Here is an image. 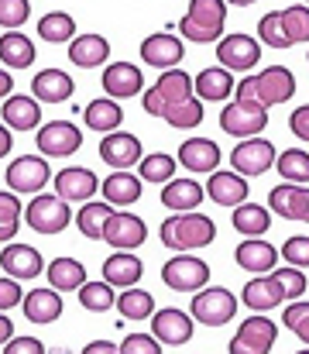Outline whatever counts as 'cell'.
<instances>
[{"label": "cell", "mask_w": 309, "mask_h": 354, "mask_svg": "<svg viewBox=\"0 0 309 354\" xmlns=\"http://www.w3.org/2000/svg\"><path fill=\"white\" fill-rule=\"evenodd\" d=\"M124 354H162V341L155 334H127L120 341Z\"/></svg>", "instance_id": "51"}, {"label": "cell", "mask_w": 309, "mask_h": 354, "mask_svg": "<svg viewBox=\"0 0 309 354\" xmlns=\"http://www.w3.org/2000/svg\"><path fill=\"white\" fill-rule=\"evenodd\" d=\"M234 73L223 69V66H213V69H203L196 80H193V97L203 100V104H223L234 90Z\"/></svg>", "instance_id": "30"}, {"label": "cell", "mask_w": 309, "mask_h": 354, "mask_svg": "<svg viewBox=\"0 0 309 354\" xmlns=\"http://www.w3.org/2000/svg\"><path fill=\"white\" fill-rule=\"evenodd\" d=\"M306 59H309V55H306Z\"/></svg>", "instance_id": "61"}, {"label": "cell", "mask_w": 309, "mask_h": 354, "mask_svg": "<svg viewBox=\"0 0 309 354\" xmlns=\"http://www.w3.org/2000/svg\"><path fill=\"white\" fill-rule=\"evenodd\" d=\"M203 100H196V97H189V100H182V104H176L172 111H165L162 118L169 127H176V131H193V127H200L203 124Z\"/></svg>", "instance_id": "44"}, {"label": "cell", "mask_w": 309, "mask_h": 354, "mask_svg": "<svg viewBox=\"0 0 309 354\" xmlns=\"http://www.w3.org/2000/svg\"><path fill=\"white\" fill-rule=\"evenodd\" d=\"M275 337H279L275 324H272L268 317L254 313V317H247V320L241 324V330L230 337V354H268L275 348Z\"/></svg>", "instance_id": "13"}, {"label": "cell", "mask_w": 309, "mask_h": 354, "mask_svg": "<svg viewBox=\"0 0 309 354\" xmlns=\"http://www.w3.org/2000/svg\"><path fill=\"white\" fill-rule=\"evenodd\" d=\"M220 145L216 141H209V138H186L182 145H179V165L182 169H189V172H213L216 165H220Z\"/></svg>", "instance_id": "26"}, {"label": "cell", "mask_w": 309, "mask_h": 354, "mask_svg": "<svg viewBox=\"0 0 309 354\" xmlns=\"http://www.w3.org/2000/svg\"><path fill=\"white\" fill-rule=\"evenodd\" d=\"M38 38L48 41V45H66L76 38V21L73 14L66 10H52V14H41L38 17Z\"/></svg>", "instance_id": "38"}, {"label": "cell", "mask_w": 309, "mask_h": 354, "mask_svg": "<svg viewBox=\"0 0 309 354\" xmlns=\"http://www.w3.org/2000/svg\"><path fill=\"white\" fill-rule=\"evenodd\" d=\"M162 282L172 289V292H196L209 282V265L203 258L189 254V251H179L176 258H169L162 265Z\"/></svg>", "instance_id": "7"}, {"label": "cell", "mask_w": 309, "mask_h": 354, "mask_svg": "<svg viewBox=\"0 0 309 354\" xmlns=\"http://www.w3.org/2000/svg\"><path fill=\"white\" fill-rule=\"evenodd\" d=\"M292 93H296V76L285 66H268L258 76H244L241 83H234V97L251 100L258 107H279L292 100Z\"/></svg>", "instance_id": "1"}, {"label": "cell", "mask_w": 309, "mask_h": 354, "mask_svg": "<svg viewBox=\"0 0 309 354\" xmlns=\"http://www.w3.org/2000/svg\"><path fill=\"white\" fill-rule=\"evenodd\" d=\"M14 93V80H10V73L7 69H0V100L3 97H10Z\"/></svg>", "instance_id": "59"}, {"label": "cell", "mask_w": 309, "mask_h": 354, "mask_svg": "<svg viewBox=\"0 0 309 354\" xmlns=\"http://www.w3.org/2000/svg\"><path fill=\"white\" fill-rule=\"evenodd\" d=\"M10 145H14L10 127H7V124H0V158H7V155H10Z\"/></svg>", "instance_id": "58"}, {"label": "cell", "mask_w": 309, "mask_h": 354, "mask_svg": "<svg viewBox=\"0 0 309 354\" xmlns=\"http://www.w3.org/2000/svg\"><path fill=\"white\" fill-rule=\"evenodd\" d=\"M0 268H3L10 279L24 282V279H38V275L45 272V258H41L31 244H10V241H7V248L0 251Z\"/></svg>", "instance_id": "18"}, {"label": "cell", "mask_w": 309, "mask_h": 354, "mask_svg": "<svg viewBox=\"0 0 309 354\" xmlns=\"http://www.w3.org/2000/svg\"><path fill=\"white\" fill-rule=\"evenodd\" d=\"M206 189L196 183V179H169L165 189H162V207L172 210V214H182V210H196L203 203Z\"/></svg>", "instance_id": "33"}, {"label": "cell", "mask_w": 309, "mask_h": 354, "mask_svg": "<svg viewBox=\"0 0 309 354\" xmlns=\"http://www.w3.org/2000/svg\"><path fill=\"white\" fill-rule=\"evenodd\" d=\"M268 210L279 214L282 221L309 224V189L303 183H282L268 193Z\"/></svg>", "instance_id": "16"}, {"label": "cell", "mask_w": 309, "mask_h": 354, "mask_svg": "<svg viewBox=\"0 0 309 354\" xmlns=\"http://www.w3.org/2000/svg\"><path fill=\"white\" fill-rule=\"evenodd\" d=\"M141 186H144L141 176H134V172H127V169L110 172L100 183L103 200H106L110 207H131V203H138V200H141Z\"/></svg>", "instance_id": "31"}, {"label": "cell", "mask_w": 309, "mask_h": 354, "mask_svg": "<svg viewBox=\"0 0 309 354\" xmlns=\"http://www.w3.org/2000/svg\"><path fill=\"white\" fill-rule=\"evenodd\" d=\"M83 351L86 354H117L120 351V344H110V341H90Z\"/></svg>", "instance_id": "56"}, {"label": "cell", "mask_w": 309, "mask_h": 354, "mask_svg": "<svg viewBox=\"0 0 309 354\" xmlns=\"http://www.w3.org/2000/svg\"><path fill=\"white\" fill-rule=\"evenodd\" d=\"M241 303H244V306H251L254 313H265V310L282 306V303H285V292H282V286H279V279H275V275H265V272H261L258 279H251V282L244 286Z\"/></svg>", "instance_id": "29"}, {"label": "cell", "mask_w": 309, "mask_h": 354, "mask_svg": "<svg viewBox=\"0 0 309 354\" xmlns=\"http://www.w3.org/2000/svg\"><path fill=\"white\" fill-rule=\"evenodd\" d=\"M151 334L162 341V348H182V344L193 341V317L176 310V306L155 310L151 313Z\"/></svg>", "instance_id": "14"}, {"label": "cell", "mask_w": 309, "mask_h": 354, "mask_svg": "<svg viewBox=\"0 0 309 354\" xmlns=\"http://www.w3.org/2000/svg\"><path fill=\"white\" fill-rule=\"evenodd\" d=\"M38 151L45 158H66V155H76L79 145H83V134L73 120H48L38 127Z\"/></svg>", "instance_id": "11"}, {"label": "cell", "mask_w": 309, "mask_h": 354, "mask_svg": "<svg viewBox=\"0 0 309 354\" xmlns=\"http://www.w3.org/2000/svg\"><path fill=\"white\" fill-rule=\"evenodd\" d=\"M48 179H52V169L45 155H17L7 165V189L14 193H41Z\"/></svg>", "instance_id": "12"}, {"label": "cell", "mask_w": 309, "mask_h": 354, "mask_svg": "<svg viewBox=\"0 0 309 354\" xmlns=\"http://www.w3.org/2000/svg\"><path fill=\"white\" fill-rule=\"evenodd\" d=\"M113 214V207L103 200V203H83V210H79V217H76V227H79V234L90 237V241H103V224H106V217Z\"/></svg>", "instance_id": "42"}, {"label": "cell", "mask_w": 309, "mask_h": 354, "mask_svg": "<svg viewBox=\"0 0 309 354\" xmlns=\"http://www.w3.org/2000/svg\"><path fill=\"white\" fill-rule=\"evenodd\" d=\"M272 169H279V176H282V183H309V151L303 148H285L282 155H275V165Z\"/></svg>", "instance_id": "40"}, {"label": "cell", "mask_w": 309, "mask_h": 354, "mask_svg": "<svg viewBox=\"0 0 309 354\" xmlns=\"http://www.w3.org/2000/svg\"><path fill=\"white\" fill-rule=\"evenodd\" d=\"M272 275L279 279V286H282V292H285V303H289V299H299V296L309 289V279L303 275V268H296V265L272 268Z\"/></svg>", "instance_id": "48"}, {"label": "cell", "mask_w": 309, "mask_h": 354, "mask_svg": "<svg viewBox=\"0 0 309 354\" xmlns=\"http://www.w3.org/2000/svg\"><path fill=\"white\" fill-rule=\"evenodd\" d=\"M28 227L38 234H62L73 221L69 200H62L59 193H35V200L24 207Z\"/></svg>", "instance_id": "6"}, {"label": "cell", "mask_w": 309, "mask_h": 354, "mask_svg": "<svg viewBox=\"0 0 309 354\" xmlns=\"http://www.w3.org/2000/svg\"><path fill=\"white\" fill-rule=\"evenodd\" d=\"M113 306L120 310V320H148L155 313V296L148 289L127 286L120 289V299H113Z\"/></svg>", "instance_id": "39"}, {"label": "cell", "mask_w": 309, "mask_h": 354, "mask_svg": "<svg viewBox=\"0 0 309 354\" xmlns=\"http://www.w3.org/2000/svg\"><path fill=\"white\" fill-rule=\"evenodd\" d=\"M230 224H234V231L244 237H261L268 227H272V217H268V210L265 207H258V203H237L234 207V217H230Z\"/></svg>", "instance_id": "37"}, {"label": "cell", "mask_w": 309, "mask_h": 354, "mask_svg": "<svg viewBox=\"0 0 309 354\" xmlns=\"http://www.w3.org/2000/svg\"><path fill=\"white\" fill-rule=\"evenodd\" d=\"M138 176H141V183H151V186H165L172 176H176V158L172 155H165V151H151V155H141V162H138Z\"/></svg>", "instance_id": "41"}, {"label": "cell", "mask_w": 309, "mask_h": 354, "mask_svg": "<svg viewBox=\"0 0 309 354\" xmlns=\"http://www.w3.org/2000/svg\"><path fill=\"white\" fill-rule=\"evenodd\" d=\"M110 59V41L103 35H76L69 41V62L79 66V69H97V66H106Z\"/></svg>", "instance_id": "32"}, {"label": "cell", "mask_w": 309, "mask_h": 354, "mask_svg": "<svg viewBox=\"0 0 309 354\" xmlns=\"http://www.w3.org/2000/svg\"><path fill=\"white\" fill-rule=\"evenodd\" d=\"M282 320H285V327H289L303 344H309V303H292V299H289Z\"/></svg>", "instance_id": "50"}, {"label": "cell", "mask_w": 309, "mask_h": 354, "mask_svg": "<svg viewBox=\"0 0 309 354\" xmlns=\"http://www.w3.org/2000/svg\"><path fill=\"white\" fill-rule=\"evenodd\" d=\"M103 282H110L113 289H127V286H138L141 275H144V265L134 251H113L106 261H103Z\"/></svg>", "instance_id": "27"}, {"label": "cell", "mask_w": 309, "mask_h": 354, "mask_svg": "<svg viewBox=\"0 0 309 354\" xmlns=\"http://www.w3.org/2000/svg\"><path fill=\"white\" fill-rule=\"evenodd\" d=\"M76 93V80L66 69H41L31 80V97L38 104H66Z\"/></svg>", "instance_id": "20"}, {"label": "cell", "mask_w": 309, "mask_h": 354, "mask_svg": "<svg viewBox=\"0 0 309 354\" xmlns=\"http://www.w3.org/2000/svg\"><path fill=\"white\" fill-rule=\"evenodd\" d=\"M10 337H14V324H10V317H7V313L0 310V348H3V344H7Z\"/></svg>", "instance_id": "57"}, {"label": "cell", "mask_w": 309, "mask_h": 354, "mask_svg": "<svg viewBox=\"0 0 309 354\" xmlns=\"http://www.w3.org/2000/svg\"><path fill=\"white\" fill-rule=\"evenodd\" d=\"M0 62L7 69H28L35 62V41L21 31H7L0 38Z\"/></svg>", "instance_id": "35"}, {"label": "cell", "mask_w": 309, "mask_h": 354, "mask_svg": "<svg viewBox=\"0 0 309 354\" xmlns=\"http://www.w3.org/2000/svg\"><path fill=\"white\" fill-rule=\"evenodd\" d=\"M21 214H24V207H21L17 193H14V189L0 193V244L14 241L17 227H21Z\"/></svg>", "instance_id": "45"}, {"label": "cell", "mask_w": 309, "mask_h": 354, "mask_svg": "<svg viewBox=\"0 0 309 354\" xmlns=\"http://www.w3.org/2000/svg\"><path fill=\"white\" fill-rule=\"evenodd\" d=\"M247 179L244 176H237L234 169L230 172H209V179H206V196L216 203V207H237V203H244L247 200Z\"/></svg>", "instance_id": "24"}, {"label": "cell", "mask_w": 309, "mask_h": 354, "mask_svg": "<svg viewBox=\"0 0 309 354\" xmlns=\"http://www.w3.org/2000/svg\"><path fill=\"white\" fill-rule=\"evenodd\" d=\"M21 306H24V317H28V324H35V327H45V324H55L59 317H62V296H59V289H31L24 299H21Z\"/></svg>", "instance_id": "25"}, {"label": "cell", "mask_w": 309, "mask_h": 354, "mask_svg": "<svg viewBox=\"0 0 309 354\" xmlns=\"http://www.w3.org/2000/svg\"><path fill=\"white\" fill-rule=\"evenodd\" d=\"M52 183H55V193H59L62 200H69V203H86V200L100 189V179H97L90 169H79V165L62 169L59 176H52Z\"/></svg>", "instance_id": "21"}, {"label": "cell", "mask_w": 309, "mask_h": 354, "mask_svg": "<svg viewBox=\"0 0 309 354\" xmlns=\"http://www.w3.org/2000/svg\"><path fill=\"white\" fill-rule=\"evenodd\" d=\"M120 120H124V111H120V104L110 100V97H106V100H93V104L83 107V124H86L90 131H97V134L117 131Z\"/></svg>", "instance_id": "36"}, {"label": "cell", "mask_w": 309, "mask_h": 354, "mask_svg": "<svg viewBox=\"0 0 309 354\" xmlns=\"http://www.w3.org/2000/svg\"><path fill=\"white\" fill-rule=\"evenodd\" d=\"M258 41L261 45H268V48H292V41L285 38V31H282V17H279V10H272V14H265L261 21H258Z\"/></svg>", "instance_id": "47"}, {"label": "cell", "mask_w": 309, "mask_h": 354, "mask_svg": "<svg viewBox=\"0 0 309 354\" xmlns=\"http://www.w3.org/2000/svg\"><path fill=\"white\" fill-rule=\"evenodd\" d=\"M223 24H227V3L223 0H189V10L179 21V35L186 41L209 45V41L223 38Z\"/></svg>", "instance_id": "3"}, {"label": "cell", "mask_w": 309, "mask_h": 354, "mask_svg": "<svg viewBox=\"0 0 309 354\" xmlns=\"http://www.w3.org/2000/svg\"><path fill=\"white\" fill-rule=\"evenodd\" d=\"M237 296L223 286H203L193 292V303H189V317L193 324H203V327H223L234 320L237 313Z\"/></svg>", "instance_id": "5"}, {"label": "cell", "mask_w": 309, "mask_h": 354, "mask_svg": "<svg viewBox=\"0 0 309 354\" xmlns=\"http://www.w3.org/2000/svg\"><path fill=\"white\" fill-rule=\"evenodd\" d=\"M306 3H309V0H306Z\"/></svg>", "instance_id": "62"}, {"label": "cell", "mask_w": 309, "mask_h": 354, "mask_svg": "<svg viewBox=\"0 0 309 354\" xmlns=\"http://www.w3.org/2000/svg\"><path fill=\"white\" fill-rule=\"evenodd\" d=\"M275 145L268 138H244L234 151H230V169L237 176H265L275 165Z\"/></svg>", "instance_id": "9"}, {"label": "cell", "mask_w": 309, "mask_h": 354, "mask_svg": "<svg viewBox=\"0 0 309 354\" xmlns=\"http://www.w3.org/2000/svg\"><path fill=\"white\" fill-rule=\"evenodd\" d=\"M279 17H282V31L292 45L309 41V3H292V7L279 10Z\"/></svg>", "instance_id": "43"}, {"label": "cell", "mask_w": 309, "mask_h": 354, "mask_svg": "<svg viewBox=\"0 0 309 354\" xmlns=\"http://www.w3.org/2000/svg\"><path fill=\"white\" fill-rule=\"evenodd\" d=\"M103 241L110 248H117V251H134V248H141L148 241V227H144L141 217L113 210L106 217V224H103Z\"/></svg>", "instance_id": "15"}, {"label": "cell", "mask_w": 309, "mask_h": 354, "mask_svg": "<svg viewBox=\"0 0 309 354\" xmlns=\"http://www.w3.org/2000/svg\"><path fill=\"white\" fill-rule=\"evenodd\" d=\"M223 3H234V7H251L254 0H223Z\"/></svg>", "instance_id": "60"}, {"label": "cell", "mask_w": 309, "mask_h": 354, "mask_svg": "<svg viewBox=\"0 0 309 354\" xmlns=\"http://www.w3.org/2000/svg\"><path fill=\"white\" fill-rule=\"evenodd\" d=\"M103 90L110 100H127V97H138L144 90V76L134 62H110L103 69Z\"/></svg>", "instance_id": "19"}, {"label": "cell", "mask_w": 309, "mask_h": 354, "mask_svg": "<svg viewBox=\"0 0 309 354\" xmlns=\"http://www.w3.org/2000/svg\"><path fill=\"white\" fill-rule=\"evenodd\" d=\"M158 237L172 251H196V248L213 244L216 224L206 214H200V210H182V214H172L169 221H162Z\"/></svg>", "instance_id": "2"}, {"label": "cell", "mask_w": 309, "mask_h": 354, "mask_svg": "<svg viewBox=\"0 0 309 354\" xmlns=\"http://www.w3.org/2000/svg\"><path fill=\"white\" fill-rule=\"evenodd\" d=\"M189 97H193V76H186L176 66V69H162L158 83L148 86V93L141 97V104H144V114L148 118H162L165 111H172L176 104H182Z\"/></svg>", "instance_id": "4"}, {"label": "cell", "mask_w": 309, "mask_h": 354, "mask_svg": "<svg viewBox=\"0 0 309 354\" xmlns=\"http://www.w3.org/2000/svg\"><path fill=\"white\" fill-rule=\"evenodd\" d=\"M258 59H261V41L251 35L237 31V35H227L216 41V62L230 73H247L258 66Z\"/></svg>", "instance_id": "10"}, {"label": "cell", "mask_w": 309, "mask_h": 354, "mask_svg": "<svg viewBox=\"0 0 309 354\" xmlns=\"http://www.w3.org/2000/svg\"><path fill=\"white\" fill-rule=\"evenodd\" d=\"M289 131H292L299 141H309V104L306 107H299V111H292V118H289Z\"/></svg>", "instance_id": "55"}, {"label": "cell", "mask_w": 309, "mask_h": 354, "mask_svg": "<svg viewBox=\"0 0 309 354\" xmlns=\"http://www.w3.org/2000/svg\"><path fill=\"white\" fill-rule=\"evenodd\" d=\"M28 17H31V3L28 0H0V28L17 31Z\"/></svg>", "instance_id": "49"}, {"label": "cell", "mask_w": 309, "mask_h": 354, "mask_svg": "<svg viewBox=\"0 0 309 354\" xmlns=\"http://www.w3.org/2000/svg\"><path fill=\"white\" fill-rule=\"evenodd\" d=\"M141 59L155 69H176L182 59H186V45L182 38L169 35V31H158V35H148L141 41Z\"/></svg>", "instance_id": "17"}, {"label": "cell", "mask_w": 309, "mask_h": 354, "mask_svg": "<svg viewBox=\"0 0 309 354\" xmlns=\"http://www.w3.org/2000/svg\"><path fill=\"white\" fill-rule=\"evenodd\" d=\"M3 351L7 354H45V344L38 337H10L3 344Z\"/></svg>", "instance_id": "54"}, {"label": "cell", "mask_w": 309, "mask_h": 354, "mask_svg": "<svg viewBox=\"0 0 309 354\" xmlns=\"http://www.w3.org/2000/svg\"><path fill=\"white\" fill-rule=\"evenodd\" d=\"M100 158L106 165H113V169H131V165L141 162V141L117 127L100 141Z\"/></svg>", "instance_id": "23"}, {"label": "cell", "mask_w": 309, "mask_h": 354, "mask_svg": "<svg viewBox=\"0 0 309 354\" xmlns=\"http://www.w3.org/2000/svg\"><path fill=\"white\" fill-rule=\"evenodd\" d=\"M220 127L230 138H254L268 127V107H258L251 100H234L220 111Z\"/></svg>", "instance_id": "8"}, {"label": "cell", "mask_w": 309, "mask_h": 354, "mask_svg": "<svg viewBox=\"0 0 309 354\" xmlns=\"http://www.w3.org/2000/svg\"><path fill=\"white\" fill-rule=\"evenodd\" d=\"M234 261H237L244 272L261 275V272H272V268L279 265V248L268 244V241H261V237H247V241H241V244L234 248Z\"/></svg>", "instance_id": "22"}, {"label": "cell", "mask_w": 309, "mask_h": 354, "mask_svg": "<svg viewBox=\"0 0 309 354\" xmlns=\"http://www.w3.org/2000/svg\"><path fill=\"white\" fill-rule=\"evenodd\" d=\"M79 306L83 310H90V313H103V310H110L113 306V286L110 282H83L79 289Z\"/></svg>", "instance_id": "46"}, {"label": "cell", "mask_w": 309, "mask_h": 354, "mask_svg": "<svg viewBox=\"0 0 309 354\" xmlns=\"http://www.w3.org/2000/svg\"><path fill=\"white\" fill-rule=\"evenodd\" d=\"M21 299H24V292H21V286H17V279H10V275H3V279H0V310L7 313V310H14V306H21Z\"/></svg>", "instance_id": "53"}, {"label": "cell", "mask_w": 309, "mask_h": 354, "mask_svg": "<svg viewBox=\"0 0 309 354\" xmlns=\"http://www.w3.org/2000/svg\"><path fill=\"white\" fill-rule=\"evenodd\" d=\"M0 118L10 131H35L41 124V104L35 97H24V93H10L3 97V107H0Z\"/></svg>", "instance_id": "28"}, {"label": "cell", "mask_w": 309, "mask_h": 354, "mask_svg": "<svg viewBox=\"0 0 309 354\" xmlns=\"http://www.w3.org/2000/svg\"><path fill=\"white\" fill-rule=\"evenodd\" d=\"M282 254H285V265H296V268H309V237L296 234L282 244Z\"/></svg>", "instance_id": "52"}, {"label": "cell", "mask_w": 309, "mask_h": 354, "mask_svg": "<svg viewBox=\"0 0 309 354\" xmlns=\"http://www.w3.org/2000/svg\"><path fill=\"white\" fill-rule=\"evenodd\" d=\"M45 275H48V286L59 292H76L86 282V268L79 258H55L45 265Z\"/></svg>", "instance_id": "34"}]
</instances>
